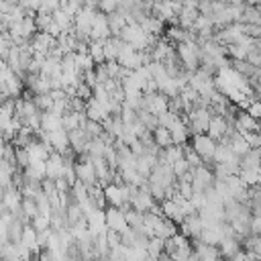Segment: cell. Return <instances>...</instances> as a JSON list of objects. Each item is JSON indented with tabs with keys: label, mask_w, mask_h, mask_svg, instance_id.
<instances>
[{
	"label": "cell",
	"mask_w": 261,
	"mask_h": 261,
	"mask_svg": "<svg viewBox=\"0 0 261 261\" xmlns=\"http://www.w3.org/2000/svg\"><path fill=\"white\" fill-rule=\"evenodd\" d=\"M216 147H218V143L208 135H194V139H192V149L204 159V165L210 167V169L214 167V151H216Z\"/></svg>",
	"instance_id": "cell-1"
},
{
	"label": "cell",
	"mask_w": 261,
	"mask_h": 261,
	"mask_svg": "<svg viewBox=\"0 0 261 261\" xmlns=\"http://www.w3.org/2000/svg\"><path fill=\"white\" fill-rule=\"evenodd\" d=\"M75 173H77V181L86 184L88 188L100 184V181H98L96 167H94V163H92V159H90L88 155H84V159L80 157V161H77V165H75Z\"/></svg>",
	"instance_id": "cell-2"
},
{
	"label": "cell",
	"mask_w": 261,
	"mask_h": 261,
	"mask_svg": "<svg viewBox=\"0 0 261 261\" xmlns=\"http://www.w3.org/2000/svg\"><path fill=\"white\" fill-rule=\"evenodd\" d=\"M141 110H149L151 114L159 116V114L169 110V98L165 94H161V92H157V94H143V108Z\"/></svg>",
	"instance_id": "cell-3"
},
{
	"label": "cell",
	"mask_w": 261,
	"mask_h": 261,
	"mask_svg": "<svg viewBox=\"0 0 261 261\" xmlns=\"http://www.w3.org/2000/svg\"><path fill=\"white\" fill-rule=\"evenodd\" d=\"M194 171V181H192V186H194V194L196 192H206V190H210V188H214V181H216V177H214V171L210 169V167H198V169H192Z\"/></svg>",
	"instance_id": "cell-4"
},
{
	"label": "cell",
	"mask_w": 261,
	"mask_h": 261,
	"mask_svg": "<svg viewBox=\"0 0 261 261\" xmlns=\"http://www.w3.org/2000/svg\"><path fill=\"white\" fill-rule=\"evenodd\" d=\"M232 130V124L224 118V116H220V114H214L212 116V120H210V126H208V137H212L216 143H220L228 133Z\"/></svg>",
	"instance_id": "cell-5"
},
{
	"label": "cell",
	"mask_w": 261,
	"mask_h": 261,
	"mask_svg": "<svg viewBox=\"0 0 261 261\" xmlns=\"http://www.w3.org/2000/svg\"><path fill=\"white\" fill-rule=\"evenodd\" d=\"M232 126H234V130H237L239 135H245V133H257V130H261V122H259V120H255L247 110H241V112L237 114V118H234Z\"/></svg>",
	"instance_id": "cell-6"
},
{
	"label": "cell",
	"mask_w": 261,
	"mask_h": 261,
	"mask_svg": "<svg viewBox=\"0 0 261 261\" xmlns=\"http://www.w3.org/2000/svg\"><path fill=\"white\" fill-rule=\"evenodd\" d=\"M106 226L110 230H116V232H122L128 228V222H126V212H122L120 208H112L108 206L106 208Z\"/></svg>",
	"instance_id": "cell-7"
},
{
	"label": "cell",
	"mask_w": 261,
	"mask_h": 261,
	"mask_svg": "<svg viewBox=\"0 0 261 261\" xmlns=\"http://www.w3.org/2000/svg\"><path fill=\"white\" fill-rule=\"evenodd\" d=\"M161 214H163V218H169V220H173L175 224H184V220H186V214H184V208H181V204H177V202H173V200H165L163 204H161Z\"/></svg>",
	"instance_id": "cell-8"
},
{
	"label": "cell",
	"mask_w": 261,
	"mask_h": 261,
	"mask_svg": "<svg viewBox=\"0 0 261 261\" xmlns=\"http://www.w3.org/2000/svg\"><path fill=\"white\" fill-rule=\"evenodd\" d=\"M179 228H181V234H184V237H188V239H192V241H198L200 234H202V230H204V224H202L200 216L194 214V216H188Z\"/></svg>",
	"instance_id": "cell-9"
},
{
	"label": "cell",
	"mask_w": 261,
	"mask_h": 261,
	"mask_svg": "<svg viewBox=\"0 0 261 261\" xmlns=\"http://www.w3.org/2000/svg\"><path fill=\"white\" fill-rule=\"evenodd\" d=\"M49 141H51V147H53V151H57V153H61V155H65V153L69 151V147H71V141H69V133H67L65 128H61V130H55V133H49Z\"/></svg>",
	"instance_id": "cell-10"
},
{
	"label": "cell",
	"mask_w": 261,
	"mask_h": 261,
	"mask_svg": "<svg viewBox=\"0 0 261 261\" xmlns=\"http://www.w3.org/2000/svg\"><path fill=\"white\" fill-rule=\"evenodd\" d=\"M104 194H106V202H108V206H112V208H122L124 204H128L126 198H124L122 186L110 184V186L104 188Z\"/></svg>",
	"instance_id": "cell-11"
},
{
	"label": "cell",
	"mask_w": 261,
	"mask_h": 261,
	"mask_svg": "<svg viewBox=\"0 0 261 261\" xmlns=\"http://www.w3.org/2000/svg\"><path fill=\"white\" fill-rule=\"evenodd\" d=\"M86 116H88V120H94V122H100L102 124L110 114H108V110H106L104 104H100L96 98H92L88 102V106H86Z\"/></svg>",
	"instance_id": "cell-12"
},
{
	"label": "cell",
	"mask_w": 261,
	"mask_h": 261,
	"mask_svg": "<svg viewBox=\"0 0 261 261\" xmlns=\"http://www.w3.org/2000/svg\"><path fill=\"white\" fill-rule=\"evenodd\" d=\"M61 128H63V116H57L51 110H47V112L41 114V130L55 133V130H61Z\"/></svg>",
	"instance_id": "cell-13"
},
{
	"label": "cell",
	"mask_w": 261,
	"mask_h": 261,
	"mask_svg": "<svg viewBox=\"0 0 261 261\" xmlns=\"http://www.w3.org/2000/svg\"><path fill=\"white\" fill-rule=\"evenodd\" d=\"M184 157H186L184 147L173 145V147L161 149V153H159V163H161V165H173V163H177V161L184 159Z\"/></svg>",
	"instance_id": "cell-14"
},
{
	"label": "cell",
	"mask_w": 261,
	"mask_h": 261,
	"mask_svg": "<svg viewBox=\"0 0 261 261\" xmlns=\"http://www.w3.org/2000/svg\"><path fill=\"white\" fill-rule=\"evenodd\" d=\"M171 139H173V145H177V147H184V145H188V135H190V128H188V124L179 118L171 128Z\"/></svg>",
	"instance_id": "cell-15"
},
{
	"label": "cell",
	"mask_w": 261,
	"mask_h": 261,
	"mask_svg": "<svg viewBox=\"0 0 261 261\" xmlns=\"http://www.w3.org/2000/svg\"><path fill=\"white\" fill-rule=\"evenodd\" d=\"M228 145H230V149H232V153H234L237 157H245V155L251 151V145L247 143V139H245L243 135H239L237 130L230 135V141H228Z\"/></svg>",
	"instance_id": "cell-16"
},
{
	"label": "cell",
	"mask_w": 261,
	"mask_h": 261,
	"mask_svg": "<svg viewBox=\"0 0 261 261\" xmlns=\"http://www.w3.org/2000/svg\"><path fill=\"white\" fill-rule=\"evenodd\" d=\"M220 255H222V259H232L234 255H239L241 253V241L237 239V237H230V239H224L222 243H220Z\"/></svg>",
	"instance_id": "cell-17"
},
{
	"label": "cell",
	"mask_w": 261,
	"mask_h": 261,
	"mask_svg": "<svg viewBox=\"0 0 261 261\" xmlns=\"http://www.w3.org/2000/svg\"><path fill=\"white\" fill-rule=\"evenodd\" d=\"M177 234V224L173 222V220H169V218H163L159 224H157V228H155V237H159V239H173Z\"/></svg>",
	"instance_id": "cell-18"
},
{
	"label": "cell",
	"mask_w": 261,
	"mask_h": 261,
	"mask_svg": "<svg viewBox=\"0 0 261 261\" xmlns=\"http://www.w3.org/2000/svg\"><path fill=\"white\" fill-rule=\"evenodd\" d=\"M153 141L157 147L161 149H167V147H173V139H171V130L165 128V126H157L153 130Z\"/></svg>",
	"instance_id": "cell-19"
},
{
	"label": "cell",
	"mask_w": 261,
	"mask_h": 261,
	"mask_svg": "<svg viewBox=\"0 0 261 261\" xmlns=\"http://www.w3.org/2000/svg\"><path fill=\"white\" fill-rule=\"evenodd\" d=\"M234 159H241V157H237V155L232 153L230 145L218 143V147H216V151H214V163H230V161H234Z\"/></svg>",
	"instance_id": "cell-20"
},
{
	"label": "cell",
	"mask_w": 261,
	"mask_h": 261,
	"mask_svg": "<svg viewBox=\"0 0 261 261\" xmlns=\"http://www.w3.org/2000/svg\"><path fill=\"white\" fill-rule=\"evenodd\" d=\"M143 31L147 33V35H151V37H159L161 33H163V20H159L157 16H147L145 20H143Z\"/></svg>",
	"instance_id": "cell-21"
},
{
	"label": "cell",
	"mask_w": 261,
	"mask_h": 261,
	"mask_svg": "<svg viewBox=\"0 0 261 261\" xmlns=\"http://www.w3.org/2000/svg\"><path fill=\"white\" fill-rule=\"evenodd\" d=\"M108 153V145L102 141V139H92L88 143V157L96 159V157H106Z\"/></svg>",
	"instance_id": "cell-22"
},
{
	"label": "cell",
	"mask_w": 261,
	"mask_h": 261,
	"mask_svg": "<svg viewBox=\"0 0 261 261\" xmlns=\"http://www.w3.org/2000/svg\"><path fill=\"white\" fill-rule=\"evenodd\" d=\"M104 43H106V41H92V43H90V57H92L94 63H98V65H104V63H106Z\"/></svg>",
	"instance_id": "cell-23"
},
{
	"label": "cell",
	"mask_w": 261,
	"mask_h": 261,
	"mask_svg": "<svg viewBox=\"0 0 261 261\" xmlns=\"http://www.w3.org/2000/svg\"><path fill=\"white\" fill-rule=\"evenodd\" d=\"M184 153H186V161L190 163L192 169H198V167H204V159L192 149V143L190 145H184Z\"/></svg>",
	"instance_id": "cell-24"
},
{
	"label": "cell",
	"mask_w": 261,
	"mask_h": 261,
	"mask_svg": "<svg viewBox=\"0 0 261 261\" xmlns=\"http://www.w3.org/2000/svg\"><path fill=\"white\" fill-rule=\"evenodd\" d=\"M147 251L151 257H161L165 253V239H159V237H153L149 239V245H147Z\"/></svg>",
	"instance_id": "cell-25"
},
{
	"label": "cell",
	"mask_w": 261,
	"mask_h": 261,
	"mask_svg": "<svg viewBox=\"0 0 261 261\" xmlns=\"http://www.w3.org/2000/svg\"><path fill=\"white\" fill-rule=\"evenodd\" d=\"M82 128L86 130V135H88L90 139H100V137L104 135V126H102L100 122H94V120H86V122L82 124Z\"/></svg>",
	"instance_id": "cell-26"
},
{
	"label": "cell",
	"mask_w": 261,
	"mask_h": 261,
	"mask_svg": "<svg viewBox=\"0 0 261 261\" xmlns=\"http://www.w3.org/2000/svg\"><path fill=\"white\" fill-rule=\"evenodd\" d=\"M137 241H139V232L135 230V228H126V230H122L120 232V243L126 247V249H133V247H137Z\"/></svg>",
	"instance_id": "cell-27"
},
{
	"label": "cell",
	"mask_w": 261,
	"mask_h": 261,
	"mask_svg": "<svg viewBox=\"0 0 261 261\" xmlns=\"http://www.w3.org/2000/svg\"><path fill=\"white\" fill-rule=\"evenodd\" d=\"M139 120H141V122H143L151 133L159 126V118H157L155 114H151L149 110H139Z\"/></svg>",
	"instance_id": "cell-28"
},
{
	"label": "cell",
	"mask_w": 261,
	"mask_h": 261,
	"mask_svg": "<svg viewBox=\"0 0 261 261\" xmlns=\"http://www.w3.org/2000/svg\"><path fill=\"white\" fill-rule=\"evenodd\" d=\"M33 100H35V104H37V108H39L41 112L51 110V108H53V104H55V100L51 98V94H41V96H35Z\"/></svg>",
	"instance_id": "cell-29"
},
{
	"label": "cell",
	"mask_w": 261,
	"mask_h": 261,
	"mask_svg": "<svg viewBox=\"0 0 261 261\" xmlns=\"http://www.w3.org/2000/svg\"><path fill=\"white\" fill-rule=\"evenodd\" d=\"M22 210H24V216H27L31 222H33V218L39 216V206H37V202L31 200V198H24V200H22Z\"/></svg>",
	"instance_id": "cell-30"
},
{
	"label": "cell",
	"mask_w": 261,
	"mask_h": 261,
	"mask_svg": "<svg viewBox=\"0 0 261 261\" xmlns=\"http://www.w3.org/2000/svg\"><path fill=\"white\" fill-rule=\"evenodd\" d=\"M159 118V126H165V128H171L177 120H179V114H175V112H171V110H167V112H163V114H159L157 116Z\"/></svg>",
	"instance_id": "cell-31"
},
{
	"label": "cell",
	"mask_w": 261,
	"mask_h": 261,
	"mask_svg": "<svg viewBox=\"0 0 261 261\" xmlns=\"http://www.w3.org/2000/svg\"><path fill=\"white\" fill-rule=\"evenodd\" d=\"M39 232H43V230H49V228H53L51 226V216H45V214H39L37 218H33V222H31Z\"/></svg>",
	"instance_id": "cell-32"
},
{
	"label": "cell",
	"mask_w": 261,
	"mask_h": 261,
	"mask_svg": "<svg viewBox=\"0 0 261 261\" xmlns=\"http://www.w3.org/2000/svg\"><path fill=\"white\" fill-rule=\"evenodd\" d=\"M35 20H37L39 31H47V29L53 24V14H43V12H37Z\"/></svg>",
	"instance_id": "cell-33"
},
{
	"label": "cell",
	"mask_w": 261,
	"mask_h": 261,
	"mask_svg": "<svg viewBox=\"0 0 261 261\" xmlns=\"http://www.w3.org/2000/svg\"><path fill=\"white\" fill-rule=\"evenodd\" d=\"M118 4L120 2H116V0H102V2H98V10L104 14H112L118 10Z\"/></svg>",
	"instance_id": "cell-34"
},
{
	"label": "cell",
	"mask_w": 261,
	"mask_h": 261,
	"mask_svg": "<svg viewBox=\"0 0 261 261\" xmlns=\"http://www.w3.org/2000/svg\"><path fill=\"white\" fill-rule=\"evenodd\" d=\"M171 167H173V173H175V177H177V179H179V177H184V175L192 169V167H190V163L186 161V157H184V159H179L177 163H173Z\"/></svg>",
	"instance_id": "cell-35"
},
{
	"label": "cell",
	"mask_w": 261,
	"mask_h": 261,
	"mask_svg": "<svg viewBox=\"0 0 261 261\" xmlns=\"http://www.w3.org/2000/svg\"><path fill=\"white\" fill-rule=\"evenodd\" d=\"M243 137L247 139V143L251 145V149H261V130H257V133H245Z\"/></svg>",
	"instance_id": "cell-36"
},
{
	"label": "cell",
	"mask_w": 261,
	"mask_h": 261,
	"mask_svg": "<svg viewBox=\"0 0 261 261\" xmlns=\"http://www.w3.org/2000/svg\"><path fill=\"white\" fill-rule=\"evenodd\" d=\"M106 239H108V245H110V249H114V247L122 245V243H120V232H116V230H110V228H108V232H106Z\"/></svg>",
	"instance_id": "cell-37"
},
{
	"label": "cell",
	"mask_w": 261,
	"mask_h": 261,
	"mask_svg": "<svg viewBox=\"0 0 261 261\" xmlns=\"http://www.w3.org/2000/svg\"><path fill=\"white\" fill-rule=\"evenodd\" d=\"M247 112H249V114H251L255 120H259V122H261V102H259V100H255Z\"/></svg>",
	"instance_id": "cell-38"
},
{
	"label": "cell",
	"mask_w": 261,
	"mask_h": 261,
	"mask_svg": "<svg viewBox=\"0 0 261 261\" xmlns=\"http://www.w3.org/2000/svg\"><path fill=\"white\" fill-rule=\"evenodd\" d=\"M37 261H57V259H55V255H53V251H49V249H45V251H41V253H39V257H37Z\"/></svg>",
	"instance_id": "cell-39"
}]
</instances>
